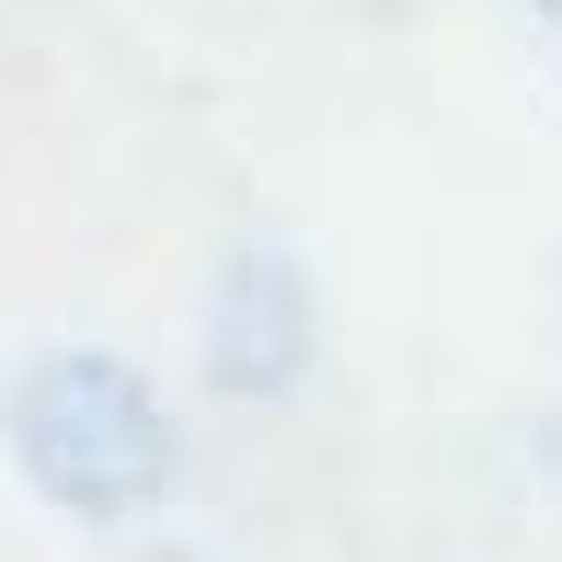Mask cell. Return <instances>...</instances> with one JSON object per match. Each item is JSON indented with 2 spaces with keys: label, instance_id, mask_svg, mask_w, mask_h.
Returning a JSON list of instances; mask_svg holds the SVG:
<instances>
[{
  "label": "cell",
  "instance_id": "1",
  "mask_svg": "<svg viewBox=\"0 0 562 562\" xmlns=\"http://www.w3.org/2000/svg\"><path fill=\"white\" fill-rule=\"evenodd\" d=\"M12 448L69 517H138L172 482V414L126 356H46L12 391Z\"/></svg>",
  "mask_w": 562,
  "mask_h": 562
},
{
  "label": "cell",
  "instance_id": "2",
  "mask_svg": "<svg viewBox=\"0 0 562 562\" xmlns=\"http://www.w3.org/2000/svg\"><path fill=\"white\" fill-rule=\"evenodd\" d=\"M540 23H551V35H562V0H540Z\"/></svg>",
  "mask_w": 562,
  "mask_h": 562
}]
</instances>
